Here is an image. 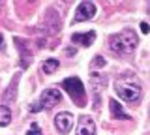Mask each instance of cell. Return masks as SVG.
Here are the masks:
<instances>
[{
	"instance_id": "2",
	"label": "cell",
	"mask_w": 150,
	"mask_h": 135,
	"mask_svg": "<svg viewBox=\"0 0 150 135\" xmlns=\"http://www.w3.org/2000/svg\"><path fill=\"white\" fill-rule=\"evenodd\" d=\"M137 43H139L137 34H135L133 30H129V28L111 36V40H109L111 49L115 51V53H118V54H131L135 51V47H137Z\"/></svg>"
},
{
	"instance_id": "8",
	"label": "cell",
	"mask_w": 150,
	"mask_h": 135,
	"mask_svg": "<svg viewBox=\"0 0 150 135\" xmlns=\"http://www.w3.org/2000/svg\"><path fill=\"white\" fill-rule=\"evenodd\" d=\"M94 40H96V32L90 30V32H84V34H81V32H77V34L71 36V41L77 45H81V47H90V45L94 43Z\"/></svg>"
},
{
	"instance_id": "3",
	"label": "cell",
	"mask_w": 150,
	"mask_h": 135,
	"mask_svg": "<svg viewBox=\"0 0 150 135\" xmlns=\"http://www.w3.org/2000/svg\"><path fill=\"white\" fill-rule=\"evenodd\" d=\"M62 88L69 94V98L77 103L79 107L84 105V101H86V92H84V86L81 83V79L79 77H68L62 81Z\"/></svg>"
},
{
	"instance_id": "10",
	"label": "cell",
	"mask_w": 150,
	"mask_h": 135,
	"mask_svg": "<svg viewBox=\"0 0 150 135\" xmlns=\"http://www.w3.org/2000/svg\"><path fill=\"white\" fill-rule=\"evenodd\" d=\"M60 66V62L56 58H49V60H45L43 64H41V71L43 73H54L56 69H58Z\"/></svg>"
},
{
	"instance_id": "12",
	"label": "cell",
	"mask_w": 150,
	"mask_h": 135,
	"mask_svg": "<svg viewBox=\"0 0 150 135\" xmlns=\"http://www.w3.org/2000/svg\"><path fill=\"white\" fill-rule=\"evenodd\" d=\"M92 85H94V90H96V101H98V94H100V88H105V85H107V81L105 79H101L98 73H92Z\"/></svg>"
},
{
	"instance_id": "6",
	"label": "cell",
	"mask_w": 150,
	"mask_h": 135,
	"mask_svg": "<svg viewBox=\"0 0 150 135\" xmlns=\"http://www.w3.org/2000/svg\"><path fill=\"white\" fill-rule=\"evenodd\" d=\"M73 115L71 113H60V115H56L54 116V128L58 129L60 133H69L71 131V128H73Z\"/></svg>"
},
{
	"instance_id": "1",
	"label": "cell",
	"mask_w": 150,
	"mask_h": 135,
	"mask_svg": "<svg viewBox=\"0 0 150 135\" xmlns=\"http://www.w3.org/2000/svg\"><path fill=\"white\" fill-rule=\"evenodd\" d=\"M116 94L120 96V100L128 101V103H137L143 96V86H141L139 79L135 75H122L116 79L115 83Z\"/></svg>"
},
{
	"instance_id": "17",
	"label": "cell",
	"mask_w": 150,
	"mask_h": 135,
	"mask_svg": "<svg viewBox=\"0 0 150 135\" xmlns=\"http://www.w3.org/2000/svg\"><path fill=\"white\" fill-rule=\"evenodd\" d=\"M2 45H4V36L0 34V47H2Z\"/></svg>"
},
{
	"instance_id": "13",
	"label": "cell",
	"mask_w": 150,
	"mask_h": 135,
	"mask_svg": "<svg viewBox=\"0 0 150 135\" xmlns=\"http://www.w3.org/2000/svg\"><path fill=\"white\" fill-rule=\"evenodd\" d=\"M17 81H19V75H15V79L11 81V86H9L8 92L4 94V100H6V101H11L13 100V86H17Z\"/></svg>"
},
{
	"instance_id": "15",
	"label": "cell",
	"mask_w": 150,
	"mask_h": 135,
	"mask_svg": "<svg viewBox=\"0 0 150 135\" xmlns=\"http://www.w3.org/2000/svg\"><path fill=\"white\" fill-rule=\"evenodd\" d=\"M26 135H43V133H41V129H40V126H38L36 122L34 124H32L30 126V129H28V133Z\"/></svg>"
},
{
	"instance_id": "16",
	"label": "cell",
	"mask_w": 150,
	"mask_h": 135,
	"mask_svg": "<svg viewBox=\"0 0 150 135\" xmlns=\"http://www.w3.org/2000/svg\"><path fill=\"white\" fill-rule=\"evenodd\" d=\"M141 30H143V32H150V26H148V23H141Z\"/></svg>"
},
{
	"instance_id": "9",
	"label": "cell",
	"mask_w": 150,
	"mask_h": 135,
	"mask_svg": "<svg viewBox=\"0 0 150 135\" xmlns=\"http://www.w3.org/2000/svg\"><path fill=\"white\" fill-rule=\"evenodd\" d=\"M109 109H111L112 118H116V120H131V116L126 115L124 111H122V107L118 105V101H116V100H109Z\"/></svg>"
},
{
	"instance_id": "4",
	"label": "cell",
	"mask_w": 150,
	"mask_h": 135,
	"mask_svg": "<svg viewBox=\"0 0 150 135\" xmlns=\"http://www.w3.org/2000/svg\"><path fill=\"white\" fill-rule=\"evenodd\" d=\"M62 101V92H58L56 88H47V90L41 92L40 96V109H51V107L58 105Z\"/></svg>"
},
{
	"instance_id": "5",
	"label": "cell",
	"mask_w": 150,
	"mask_h": 135,
	"mask_svg": "<svg viewBox=\"0 0 150 135\" xmlns=\"http://www.w3.org/2000/svg\"><path fill=\"white\" fill-rule=\"evenodd\" d=\"M96 15V6L92 2H81L75 10V17H73V23H83L86 19H92Z\"/></svg>"
},
{
	"instance_id": "18",
	"label": "cell",
	"mask_w": 150,
	"mask_h": 135,
	"mask_svg": "<svg viewBox=\"0 0 150 135\" xmlns=\"http://www.w3.org/2000/svg\"><path fill=\"white\" fill-rule=\"evenodd\" d=\"M148 15H150V6H148Z\"/></svg>"
},
{
	"instance_id": "7",
	"label": "cell",
	"mask_w": 150,
	"mask_h": 135,
	"mask_svg": "<svg viewBox=\"0 0 150 135\" xmlns=\"http://www.w3.org/2000/svg\"><path fill=\"white\" fill-rule=\"evenodd\" d=\"M77 135H96V122L92 116H81L77 124Z\"/></svg>"
},
{
	"instance_id": "11",
	"label": "cell",
	"mask_w": 150,
	"mask_h": 135,
	"mask_svg": "<svg viewBox=\"0 0 150 135\" xmlns=\"http://www.w3.org/2000/svg\"><path fill=\"white\" fill-rule=\"evenodd\" d=\"M11 122V111H9V107L6 105H0V126H8Z\"/></svg>"
},
{
	"instance_id": "14",
	"label": "cell",
	"mask_w": 150,
	"mask_h": 135,
	"mask_svg": "<svg viewBox=\"0 0 150 135\" xmlns=\"http://www.w3.org/2000/svg\"><path fill=\"white\" fill-rule=\"evenodd\" d=\"M92 64H94V68H103L107 62H105V58H103V57H100V54H98V57H94Z\"/></svg>"
}]
</instances>
